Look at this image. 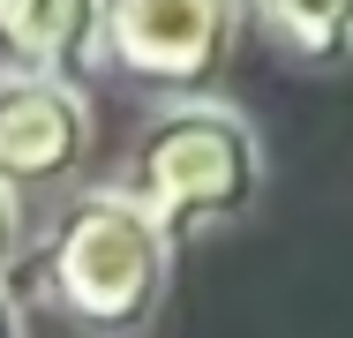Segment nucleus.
Returning a JSON list of instances; mask_svg holds the SVG:
<instances>
[{"mask_svg": "<svg viewBox=\"0 0 353 338\" xmlns=\"http://www.w3.org/2000/svg\"><path fill=\"white\" fill-rule=\"evenodd\" d=\"M0 338H23V316H15V301H8V286H0Z\"/></svg>", "mask_w": 353, "mask_h": 338, "instance_id": "nucleus-8", "label": "nucleus"}, {"mask_svg": "<svg viewBox=\"0 0 353 338\" xmlns=\"http://www.w3.org/2000/svg\"><path fill=\"white\" fill-rule=\"evenodd\" d=\"M293 61H353V0H248Z\"/></svg>", "mask_w": 353, "mask_h": 338, "instance_id": "nucleus-6", "label": "nucleus"}, {"mask_svg": "<svg viewBox=\"0 0 353 338\" xmlns=\"http://www.w3.org/2000/svg\"><path fill=\"white\" fill-rule=\"evenodd\" d=\"M90 150V113L61 75H0V188L68 181Z\"/></svg>", "mask_w": 353, "mask_h": 338, "instance_id": "nucleus-4", "label": "nucleus"}, {"mask_svg": "<svg viewBox=\"0 0 353 338\" xmlns=\"http://www.w3.org/2000/svg\"><path fill=\"white\" fill-rule=\"evenodd\" d=\"M98 38V0H0L8 75H53Z\"/></svg>", "mask_w": 353, "mask_h": 338, "instance_id": "nucleus-5", "label": "nucleus"}, {"mask_svg": "<svg viewBox=\"0 0 353 338\" xmlns=\"http://www.w3.org/2000/svg\"><path fill=\"white\" fill-rule=\"evenodd\" d=\"M165 256H173V241L143 218L128 188H90L61 210V226L46 241V293L68 324L121 338L158 316Z\"/></svg>", "mask_w": 353, "mask_h": 338, "instance_id": "nucleus-1", "label": "nucleus"}, {"mask_svg": "<svg viewBox=\"0 0 353 338\" xmlns=\"http://www.w3.org/2000/svg\"><path fill=\"white\" fill-rule=\"evenodd\" d=\"M256 188H263V143H256V128L233 106L188 98V106H173V113L150 121V135L136 150V188L128 196L173 241V233L241 218L256 203Z\"/></svg>", "mask_w": 353, "mask_h": 338, "instance_id": "nucleus-2", "label": "nucleus"}, {"mask_svg": "<svg viewBox=\"0 0 353 338\" xmlns=\"http://www.w3.org/2000/svg\"><path fill=\"white\" fill-rule=\"evenodd\" d=\"M15 256H23V203L15 188H0V278L15 270Z\"/></svg>", "mask_w": 353, "mask_h": 338, "instance_id": "nucleus-7", "label": "nucleus"}, {"mask_svg": "<svg viewBox=\"0 0 353 338\" xmlns=\"http://www.w3.org/2000/svg\"><path fill=\"white\" fill-rule=\"evenodd\" d=\"M241 30V0H98V46L150 90L211 83Z\"/></svg>", "mask_w": 353, "mask_h": 338, "instance_id": "nucleus-3", "label": "nucleus"}]
</instances>
